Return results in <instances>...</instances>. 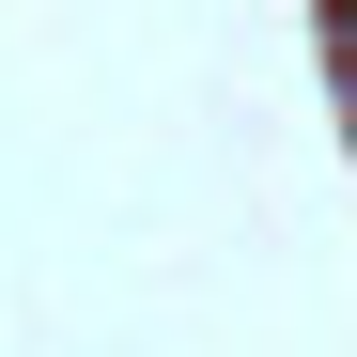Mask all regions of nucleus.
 Segmentation results:
<instances>
[{
    "mask_svg": "<svg viewBox=\"0 0 357 357\" xmlns=\"http://www.w3.org/2000/svg\"><path fill=\"white\" fill-rule=\"evenodd\" d=\"M342 16H357V0H342Z\"/></svg>",
    "mask_w": 357,
    "mask_h": 357,
    "instance_id": "nucleus-2",
    "label": "nucleus"
},
{
    "mask_svg": "<svg viewBox=\"0 0 357 357\" xmlns=\"http://www.w3.org/2000/svg\"><path fill=\"white\" fill-rule=\"evenodd\" d=\"M342 109H357V16H342Z\"/></svg>",
    "mask_w": 357,
    "mask_h": 357,
    "instance_id": "nucleus-1",
    "label": "nucleus"
}]
</instances>
